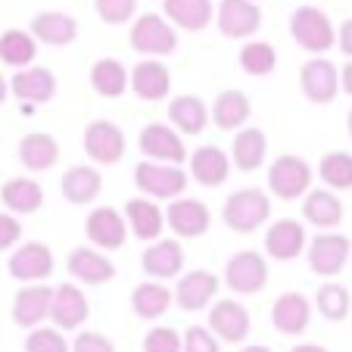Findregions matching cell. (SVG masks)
Returning a JSON list of instances; mask_svg holds the SVG:
<instances>
[{
	"mask_svg": "<svg viewBox=\"0 0 352 352\" xmlns=\"http://www.w3.org/2000/svg\"><path fill=\"white\" fill-rule=\"evenodd\" d=\"M47 318L54 321V327H60L63 333L66 331H78L87 318H91V302L81 293L78 284H60L54 290V299H50V315Z\"/></svg>",
	"mask_w": 352,
	"mask_h": 352,
	"instance_id": "obj_13",
	"label": "cell"
},
{
	"mask_svg": "<svg viewBox=\"0 0 352 352\" xmlns=\"http://www.w3.org/2000/svg\"><path fill=\"white\" fill-rule=\"evenodd\" d=\"M162 16L181 32H203L215 19L212 0H162Z\"/></svg>",
	"mask_w": 352,
	"mask_h": 352,
	"instance_id": "obj_26",
	"label": "cell"
},
{
	"mask_svg": "<svg viewBox=\"0 0 352 352\" xmlns=\"http://www.w3.org/2000/svg\"><path fill=\"white\" fill-rule=\"evenodd\" d=\"M268 156V138L262 128H237L231 144V166L240 172H256L262 168Z\"/></svg>",
	"mask_w": 352,
	"mask_h": 352,
	"instance_id": "obj_31",
	"label": "cell"
},
{
	"mask_svg": "<svg viewBox=\"0 0 352 352\" xmlns=\"http://www.w3.org/2000/svg\"><path fill=\"white\" fill-rule=\"evenodd\" d=\"M60 190L66 197V203H72V206H91L103 190V175L94 166H72L60 178Z\"/></svg>",
	"mask_w": 352,
	"mask_h": 352,
	"instance_id": "obj_28",
	"label": "cell"
},
{
	"mask_svg": "<svg viewBox=\"0 0 352 352\" xmlns=\"http://www.w3.org/2000/svg\"><path fill=\"white\" fill-rule=\"evenodd\" d=\"M225 284H228V290L237 293V296L262 293L268 284L265 256L256 253V250H240V253H234L225 265Z\"/></svg>",
	"mask_w": 352,
	"mask_h": 352,
	"instance_id": "obj_6",
	"label": "cell"
},
{
	"mask_svg": "<svg viewBox=\"0 0 352 352\" xmlns=\"http://www.w3.org/2000/svg\"><path fill=\"white\" fill-rule=\"evenodd\" d=\"M306 243H309L306 228H302V221H296V219H278L274 225H268V231H265V256L268 259L293 262L302 256Z\"/></svg>",
	"mask_w": 352,
	"mask_h": 352,
	"instance_id": "obj_18",
	"label": "cell"
},
{
	"mask_svg": "<svg viewBox=\"0 0 352 352\" xmlns=\"http://www.w3.org/2000/svg\"><path fill=\"white\" fill-rule=\"evenodd\" d=\"M10 94L22 103H50L56 97V75L47 66H22L19 72L10 78Z\"/></svg>",
	"mask_w": 352,
	"mask_h": 352,
	"instance_id": "obj_20",
	"label": "cell"
},
{
	"mask_svg": "<svg viewBox=\"0 0 352 352\" xmlns=\"http://www.w3.org/2000/svg\"><path fill=\"white\" fill-rule=\"evenodd\" d=\"M312 178H315V172L302 156L284 153L272 162V168H268V190H272L278 199L290 203V199L306 197V190L312 187Z\"/></svg>",
	"mask_w": 352,
	"mask_h": 352,
	"instance_id": "obj_5",
	"label": "cell"
},
{
	"mask_svg": "<svg viewBox=\"0 0 352 352\" xmlns=\"http://www.w3.org/2000/svg\"><path fill=\"white\" fill-rule=\"evenodd\" d=\"M19 162L28 172H47L60 162V140L47 131H28L19 140Z\"/></svg>",
	"mask_w": 352,
	"mask_h": 352,
	"instance_id": "obj_30",
	"label": "cell"
},
{
	"mask_svg": "<svg viewBox=\"0 0 352 352\" xmlns=\"http://www.w3.org/2000/svg\"><path fill=\"white\" fill-rule=\"evenodd\" d=\"M240 352H272L268 346H262V343H250V346H243Z\"/></svg>",
	"mask_w": 352,
	"mask_h": 352,
	"instance_id": "obj_52",
	"label": "cell"
},
{
	"mask_svg": "<svg viewBox=\"0 0 352 352\" xmlns=\"http://www.w3.org/2000/svg\"><path fill=\"white\" fill-rule=\"evenodd\" d=\"M346 125H349V134H352V109H349V116H346Z\"/></svg>",
	"mask_w": 352,
	"mask_h": 352,
	"instance_id": "obj_53",
	"label": "cell"
},
{
	"mask_svg": "<svg viewBox=\"0 0 352 352\" xmlns=\"http://www.w3.org/2000/svg\"><path fill=\"white\" fill-rule=\"evenodd\" d=\"M302 219L318 231H333L343 221V203L337 193H331V187H321V190L309 187L306 199H302Z\"/></svg>",
	"mask_w": 352,
	"mask_h": 352,
	"instance_id": "obj_29",
	"label": "cell"
},
{
	"mask_svg": "<svg viewBox=\"0 0 352 352\" xmlns=\"http://www.w3.org/2000/svg\"><path fill=\"white\" fill-rule=\"evenodd\" d=\"M50 299H54V287H47L44 280L25 284L13 299V321L25 331L44 324L47 315H50Z\"/></svg>",
	"mask_w": 352,
	"mask_h": 352,
	"instance_id": "obj_24",
	"label": "cell"
},
{
	"mask_svg": "<svg viewBox=\"0 0 352 352\" xmlns=\"http://www.w3.org/2000/svg\"><path fill=\"white\" fill-rule=\"evenodd\" d=\"M250 116H253V103H250V97L243 91H221L215 97L212 109H209V122L215 128H221V131L243 128L250 122Z\"/></svg>",
	"mask_w": 352,
	"mask_h": 352,
	"instance_id": "obj_33",
	"label": "cell"
},
{
	"mask_svg": "<svg viewBox=\"0 0 352 352\" xmlns=\"http://www.w3.org/2000/svg\"><path fill=\"white\" fill-rule=\"evenodd\" d=\"M290 352H327L324 346H318V343H299V346H293Z\"/></svg>",
	"mask_w": 352,
	"mask_h": 352,
	"instance_id": "obj_50",
	"label": "cell"
},
{
	"mask_svg": "<svg viewBox=\"0 0 352 352\" xmlns=\"http://www.w3.org/2000/svg\"><path fill=\"white\" fill-rule=\"evenodd\" d=\"M212 225V215H209V206L199 203V199H168V209H166V228H172L175 237L181 240H193V237H203Z\"/></svg>",
	"mask_w": 352,
	"mask_h": 352,
	"instance_id": "obj_14",
	"label": "cell"
},
{
	"mask_svg": "<svg viewBox=\"0 0 352 352\" xmlns=\"http://www.w3.org/2000/svg\"><path fill=\"white\" fill-rule=\"evenodd\" d=\"M125 221L128 228H131V234L138 240H144V243H150V240H156L162 234V228H166V212H162L160 206H156L153 199H128L125 203Z\"/></svg>",
	"mask_w": 352,
	"mask_h": 352,
	"instance_id": "obj_32",
	"label": "cell"
},
{
	"mask_svg": "<svg viewBox=\"0 0 352 352\" xmlns=\"http://www.w3.org/2000/svg\"><path fill=\"white\" fill-rule=\"evenodd\" d=\"M125 131L109 119H97L85 128V153L94 166H116L125 156Z\"/></svg>",
	"mask_w": 352,
	"mask_h": 352,
	"instance_id": "obj_9",
	"label": "cell"
},
{
	"mask_svg": "<svg viewBox=\"0 0 352 352\" xmlns=\"http://www.w3.org/2000/svg\"><path fill=\"white\" fill-rule=\"evenodd\" d=\"M85 234H87V240H91L97 250L113 253V250H122V246H125L128 221H125V215H122L119 209L97 206V209H91V215H87Z\"/></svg>",
	"mask_w": 352,
	"mask_h": 352,
	"instance_id": "obj_16",
	"label": "cell"
},
{
	"mask_svg": "<svg viewBox=\"0 0 352 352\" xmlns=\"http://www.w3.org/2000/svg\"><path fill=\"white\" fill-rule=\"evenodd\" d=\"M66 272L72 274L78 284H87V287L109 284V280L116 278L113 259H107L97 246H78V250H72L66 259Z\"/></svg>",
	"mask_w": 352,
	"mask_h": 352,
	"instance_id": "obj_21",
	"label": "cell"
},
{
	"mask_svg": "<svg viewBox=\"0 0 352 352\" xmlns=\"http://www.w3.org/2000/svg\"><path fill=\"white\" fill-rule=\"evenodd\" d=\"M215 25L225 38L246 41L262 28V7L256 0H221L215 7Z\"/></svg>",
	"mask_w": 352,
	"mask_h": 352,
	"instance_id": "obj_8",
	"label": "cell"
},
{
	"mask_svg": "<svg viewBox=\"0 0 352 352\" xmlns=\"http://www.w3.org/2000/svg\"><path fill=\"white\" fill-rule=\"evenodd\" d=\"M128 85H131L134 97L146 100V103H156V100H166L172 94V72H168L166 63H160L156 56H146L128 75Z\"/></svg>",
	"mask_w": 352,
	"mask_h": 352,
	"instance_id": "obj_19",
	"label": "cell"
},
{
	"mask_svg": "<svg viewBox=\"0 0 352 352\" xmlns=\"http://www.w3.org/2000/svg\"><path fill=\"white\" fill-rule=\"evenodd\" d=\"M140 268H144L146 278H153V280L178 278L181 268H184V246H181L178 240L156 237V243L150 240V246H146L144 256H140Z\"/></svg>",
	"mask_w": 352,
	"mask_h": 352,
	"instance_id": "obj_23",
	"label": "cell"
},
{
	"mask_svg": "<svg viewBox=\"0 0 352 352\" xmlns=\"http://www.w3.org/2000/svg\"><path fill=\"white\" fill-rule=\"evenodd\" d=\"M349 256H352V243H349V237H343V234L321 231L306 243L309 268H312L315 274H321V278H337V274L346 268Z\"/></svg>",
	"mask_w": 352,
	"mask_h": 352,
	"instance_id": "obj_7",
	"label": "cell"
},
{
	"mask_svg": "<svg viewBox=\"0 0 352 352\" xmlns=\"http://www.w3.org/2000/svg\"><path fill=\"white\" fill-rule=\"evenodd\" d=\"M181 352H221V346L209 327H187L181 333Z\"/></svg>",
	"mask_w": 352,
	"mask_h": 352,
	"instance_id": "obj_45",
	"label": "cell"
},
{
	"mask_svg": "<svg viewBox=\"0 0 352 352\" xmlns=\"http://www.w3.org/2000/svg\"><path fill=\"white\" fill-rule=\"evenodd\" d=\"M10 278L22 280V284H38V280H47L54 274V250L41 240H28L19 250H13L7 262Z\"/></svg>",
	"mask_w": 352,
	"mask_h": 352,
	"instance_id": "obj_11",
	"label": "cell"
},
{
	"mask_svg": "<svg viewBox=\"0 0 352 352\" xmlns=\"http://www.w3.org/2000/svg\"><path fill=\"white\" fill-rule=\"evenodd\" d=\"M168 122H172V128L178 134L197 138L209 125V107L193 94H181V97H175L168 103Z\"/></svg>",
	"mask_w": 352,
	"mask_h": 352,
	"instance_id": "obj_34",
	"label": "cell"
},
{
	"mask_svg": "<svg viewBox=\"0 0 352 352\" xmlns=\"http://www.w3.org/2000/svg\"><path fill=\"white\" fill-rule=\"evenodd\" d=\"M237 63L246 75L265 78V75H272L274 66H278V50H274L268 41H246V44L240 47Z\"/></svg>",
	"mask_w": 352,
	"mask_h": 352,
	"instance_id": "obj_39",
	"label": "cell"
},
{
	"mask_svg": "<svg viewBox=\"0 0 352 352\" xmlns=\"http://www.w3.org/2000/svg\"><path fill=\"white\" fill-rule=\"evenodd\" d=\"M340 91L349 94V97H352V60L346 63L343 69H340Z\"/></svg>",
	"mask_w": 352,
	"mask_h": 352,
	"instance_id": "obj_49",
	"label": "cell"
},
{
	"mask_svg": "<svg viewBox=\"0 0 352 352\" xmlns=\"http://www.w3.org/2000/svg\"><path fill=\"white\" fill-rule=\"evenodd\" d=\"M318 178L331 190H352V153H346V150L324 153L318 162Z\"/></svg>",
	"mask_w": 352,
	"mask_h": 352,
	"instance_id": "obj_40",
	"label": "cell"
},
{
	"mask_svg": "<svg viewBox=\"0 0 352 352\" xmlns=\"http://www.w3.org/2000/svg\"><path fill=\"white\" fill-rule=\"evenodd\" d=\"M209 331L219 343H246L250 337V312L240 299H219L209 309Z\"/></svg>",
	"mask_w": 352,
	"mask_h": 352,
	"instance_id": "obj_17",
	"label": "cell"
},
{
	"mask_svg": "<svg viewBox=\"0 0 352 352\" xmlns=\"http://www.w3.org/2000/svg\"><path fill=\"white\" fill-rule=\"evenodd\" d=\"M25 352H72V343L63 337L60 327H32L25 340Z\"/></svg>",
	"mask_w": 352,
	"mask_h": 352,
	"instance_id": "obj_42",
	"label": "cell"
},
{
	"mask_svg": "<svg viewBox=\"0 0 352 352\" xmlns=\"http://www.w3.org/2000/svg\"><path fill=\"white\" fill-rule=\"evenodd\" d=\"M91 87L94 94H100L107 100L122 97L128 91V69L119 60H113V56H103V60H97L91 66Z\"/></svg>",
	"mask_w": 352,
	"mask_h": 352,
	"instance_id": "obj_37",
	"label": "cell"
},
{
	"mask_svg": "<svg viewBox=\"0 0 352 352\" xmlns=\"http://www.w3.org/2000/svg\"><path fill=\"white\" fill-rule=\"evenodd\" d=\"M187 172L172 162H153L140 160L134 166V187L146 193L150 199H175L187 190Z\"/></svg>",
	"mask_w": 352,
	"mask_h": 352,
	"instance_id": "obj_3",
	"label": "cell"
},
{
	"mask_svg": "<svg viewBox=\"0 0 352 352\" xmlns=\"http://www.w3.org/2000/svg\"><path fill=\"white\" fill-rule=\"evenodd\" d=\"M221 219L234 234H253L272 219V197L259 187H240L225 199Z\"/></svg>",
	"mask_w": 352,
	"mask_h": 352,
	"instance_id": "obj_1",
	"label": "cell"
},
{
	"mask_svg": "<svg viewBox=\"0 0 352 352\" xmlns=\"http://www.w3.org/2000/svg\"><path fill=\"white\" fill-rule=\"evenodd\" d=\"M131 47L140 56H168L178 47V28L160 13H140L131 19Z\"/></svg>",
	"mask_w": 352,
	"mask_h": 352,
	"instance_id": "obj_4",
	"label": "cell"
},
{
	"mask_svg": "<svg viewBox=\"0 0 352 352\" xmlns=\"http://www.w3.org/2000/svg\"><path fill=\"white\" fill-rule=\"evenodd\" d=\"M7 97H10V81L0 75V107H3V100H7Z\"/></svg>",
	"mask_w": 352,
	"mask_h": 352,
	"instance_id": "obj_51",
	"label": "cell"
},
{
	"mask_svg": "<svg viewBox=\"0 0 352 352\" xmlns=\"http://www.w3.org/2000/svg\"><path fill=\"white\" fill-rule=\"evenodd\" d=\"M349 306H352V296L343 284H324L315 293V309L327 321H343L349 315Z\"/></svg>",
	"mask_w": 352,
	"mask_h": 352,
	"instance_id": "obj_41",
	"label": "cell"
},
{
	"mask_svg": "<svg viewBox=\"0 0 352 352\" xmlns=\"http://www.w3.org/2000/svg\"><path fill=\"white\" fill-rule=\"evenodd\" d=\"M272 324L284 337H299L312 324V302L302 293H280L272 306Z\"/></svg>",
	"mask_w": 352,
	"mask_h": 352,
	"instance_id": "obj_22",
	"label": "cell"
},
{
	"mask_svg": "<svg viewBox=\"0 0 352 352\" xmlns=\"http://www.w3.org/2000/svg\"><path fill=\"white\" fill-rule=\"evenodd\" d=\"M337 47L343 50L346 56L352 60V19H346L343 25H340V34H337Z\"/></svg>",
	"mask_w": 352,
	"mask_h": 352,
	"instance_id": "obj_48",
	"label": "cell"
},
{
	"mask_svg": "<svg viewBox=\"0 0 352 352\" xmlns=\"http://www.w3.org/2000/svg\"><path fill=\"white\" fill-rule=\"evenodd\" d=\"M94 13L107 25H125L138 16V0H94Z\"/></svg>",
	"mask_w": 352,
	"mask_h": 352,
	"instance_id": "obj_43",
	"label": "cell"
},
{
	"mask_svg": "<svg viewBox=\"0 0 352 352\" xmlns=\"http://www.w3.org/2000/svg\"><path fill=\"white\" fill-rule=\"evenodd\" d=\"M22 240V225L13 212H0V253L3 250H13Z\"/></svg>",
	"mask_w": 352,
	"mask_h": 352,
	"instance_id": "obj_47",
	"label": "cell"
},
{
	"mask_svg": "<svg viewBox=\"0 0 352 352\" xmlns=\"http://www.w3.org/2000/svg\"><path fill=\"white\" fill-rule=\"evenodd\" d=\"M299 87H302L309 103H318V107L333 103L340 94L337 66H333L331 60H324V56H312L306 66L299 69Z\"/></svg>",
	"mask_w": 352,
	"mask_h": 352,
	"instance_id": "obj_12",
	"label": "cell"
},
{
	"mask_svg": "<svg viewBox=\"0 0 352 352\" xmlns=\"http://www.w3.org/2000/svg\"><path fill=\"white\" fill-rule=\"evenodd\" d=\"M0 199L13 215H32L44 206V187L34 178H10L0 187Z\"/></svg>",
	"mask_w": 352,
	"mask_h": 352,
	"instance_id": "obj_35",
	"label": "cell"
},
{
	"mask_svg": "<svg viewBox=\"0 0 352 352\" xmlns=\"http://www.w3.org/2000/svg\"><path fill=\"white\" fill-rule=\"evenodd\" d=\"M28 32H32V38L38 41V44L69 47L75 38H78V22H75V16L60 13V10H41V13L32 19Z\"/></svg>",
	"mask_w": 352,
	"mask_h": 352,
	"instance_id": "obj_25",
	"label": "cell"
},
{
	"mask_svg": "<svg viewBox=\"0 0 352 352\" xmlns=\"http://www.w3.org/2000/svg\"><path fill=\"white\" fill-rule=\"evenodd\" d=\"M138 146H140V153H144V160H153V162L181 166L187 160V146L181 140V134L172 125H162V122H150V125L140 128Z\"/></svg>",
	"mask_w": 352,
	"mask_h": 352,
	"instance_id": "obj_10",
	"label": "cell"
},
{
	"mask_svg": "<svg viewBox=\"0 0 352 352\" xmlns=\"http://www.w3.org/2000/svg\"><path fill=\"white\" fill-rule=\"evenodd\" d=\"M34 56H38V41L32 38V32H22V28H7L0 34V63L10 69H22L32 66Z\"/></svg>",
	"mask_w": 352,
	"mask_h": 352,
	"instance_id": "obj_38",
	"label": "cell"
},
{
	"mask_svg": "<svg viewBox=\"0 0 352 352\" xmlns=\"http://www.w3.org/2000/svg\"><path fill=\"white\" fill-rule=\"evenodd\" d=\"M290 34L302 50L321 56L327 54L333 44H337V32H333V22L324 10L318 7H296L290 16Z\"/></svg>",
	"mask_w": 352,
	"mask_h": 352,
	"instance_id": "obj_2",
	"label": "cell"
},
{
	"mask_svg": "<svg viewBox=\"0 0 352 352\" xmlns=\"http://www.w3.org/2000/svg\"><path fill=\"white\" fill-rule=\"evenodd\" d=\"M231 175V160L221 146H199L190 153V178L203 187H221Z\"/></svg>",
	"mask_w": 352,
	"mask_h": 352,
	"instance_id": "obj_27",
	"label": "cell"
},
{
	"mask_svg": "<svg viewBox=\"0 0 352 352\" xmlns=\"http://www.w3.org/2000/svg\"><path fill=\"white\" fill-rule=\"evenodd\" d=\"M72 352H116L113 340L97 331H81L72 343Z\"/></svg>",
	"mask_w": 352,
	"mask_h": 352,
	"instance_id": "obj_46",
	"label": "cell"
},
{
	"mask_svg": "<svg viewBox=\"0 0 352 352\" xmlns=\"http://www.w3.org/2000/svg\"><path fill=\"white\" fill-rule=\"evenodd\" d=\"M219 274L212 272H187L181 274L178 287L172 290V302H178V309H184V312H203L206 306H212L215 296H219Z\"/></svg>",
	"mask_w": 352,
	"mask_h": 352,
	"instance_id": "obj_15",
	"label": "cell"
},
{
	"mask_svg": "<svg viewBox=\"0 0 352 352\" xmlns=\"http://www.w3.org/2000/svg\"><path fill=\"white\" fill-rule=\"evenodd\" d=\"M131 309L138 318H146V321H153V318H162V315L172 309V290H168L162 280H144V284L134 287L131 293Z\"/></svg>",
	"mask_w": 352,
	"mask_h": 352,
	"instance_id": "obj_36",
	"label": "cell"
},
{
	"mask_svg": "<svg viewBox=\"0 0 352 352\" xmlns=\"http://www.w3.org/2000/svg\"><path fill=\"white\" fill-rule=\"evenodd\" d=\"M144 352H181V333L175 327H150L144 337Z\"/></svg>",
	"mask_w": 352,
	"mask_h": 352,
	"instance_id": "obj_44",
	"label": "cell"
}]
</instances>
